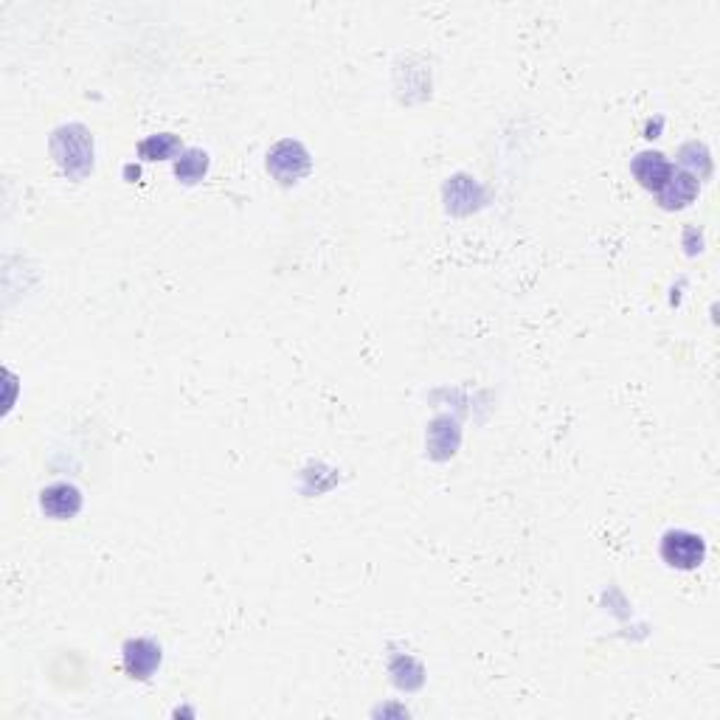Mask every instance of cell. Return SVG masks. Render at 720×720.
<instances>
[{"instance_id": "cell-1", "label": "cell", "mask_w": 720, "mask_h": 720, "mask_svg": "<svg viewBox=\"0 0 720 720\" xmlns=\"http://www.w3.org/2000/svg\"><path fill=\"white\" fill-rule=\"evenodd\" d=\"M51 152L71 178H85L93 169V141L82 124L60 127L51 138Z\"/></svg>"}, {"instance_id": "cell-2", "label": "cell", "mask_w": 720, "mask_h": 720, "mask_svg": "<svg viewBox=\"0 0 720 720\" xmlns=\"http://www.w3.org/2000/svg\"><path fill=\"white\" fill-rule=\"evenodd\" d=\"M661 557L667 566L681 571L698 569L706 557V543L701 535L687 532V529H670L664 538H661Z\"/></svg>"}, {"instance_id": "cell-3", "label": "cell", "mask_w": 720, "mask_h": 720, "mask_svg": "<svg viewBox=\"0 0 720 720\" xmlns=\"http://www.w3.org/2000/svg\"><path fill=\"white\" fill-rule=\"evenodd\" d=\"M268 169L270 175L282 183H296L310 172V152L301 147L299 141H279L273 150L268 152Z\"/></svg>"}, {"instance_id": "cell-4", "label": "cell", "mask_w": 720, "mask_h": 720, "mask_svg": "<svg viewBox=\"0 0 720 720\" xmlns=\"http://www.w3.org/2000/svg\"><path fill=\"white\" fill-rule=\"evenodd\" d=\"M40 507L48 518L54 521H68L82 510V493L76 490L74 484L68 481H57V484H48L43 493H40Z\"/></svg>"}, {"instance_id": "cell-5", "label": "cell", "mask_w": 720, "mask_h": 720, "mask_svg": "<svg viewBox=\"0 0 720 720\" xmlns=\"http://www.w3.org/2000/svg\"><path fill=\"white\" fill-rule=\"evenodd\" d=\"M121 653H124V670L138 681H147L161 664V647L150 639H130Z\"/></svg>"}, {"instance_id": "cell-6", "label": "cell", "mask_w": 720, "mask_h": 720, "mask_svg": "<svg viewBox=\"0 0 720 720\" xmlns=\"http://www.w3.org/2000/svg\"><path fill=\"white\" fill-rule=\"evenodd\" d=\"M673 172V164H670L661 152H639V155L633 158V175H636V180H639L645 189H650V192H659L661 186L670 180Z\"/></svg>"}, {"instance_id": "cell-7", "label": "cell", "mask_w": 720, "mask_h": 720, "mask_svg": "<svg viewBox=\"0 0 720 720\" xmlns=\"http://www.w3.org/2000/svg\"><path fill=\"white\" fill-rule=\"evenodd\" d=\"M656 195H659V203L664 209H684L698 197V178L684 172V169H675Z\"/></svg>"}, {"instance_id": "cell-8", "label": "cell", "mask_w": 720, "mask_h": 720, "mask_svg": "<svg viewBox=\"0 0 720 720\" xmlns=\"http://www.w3.org/2000/svg\"><path fill=\"white\" fill-rule=\"evenodd\" d=\"M180 152H183L180 150V138L172 133L150 135L138 144V155L144 161H166V158H175Z\"/></svg>"}, {"instance_id": "cell-9", "label": "cell", "mask_w": 720, "mask_h": 720, "mask_svg": "<svg viewBox=\"0 0 720 720\" xmlns=\"http://www.w3.org/2000/svg\"><path fill=\"white\" fill-rule=\"evenodd\" d=\"M209 172V155L203 150H183L175 161V175L183 183H197Z\"/></svg>"}]
</instances>
